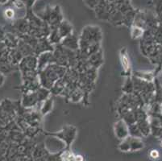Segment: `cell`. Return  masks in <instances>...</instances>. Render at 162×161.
Masks as SVG:
<instances>
[{"label":"cell","mask_w":162,"mask_h":161,"mask_svg":"<svg viewBox=\"0 0 162 161\" xmlns=\"http://www.w3.org/2000/svg\"><path fill=\"white\" fill-rule=\"evenodd\" d=\"M6 15H7L9 18H11V17L13 16V12H12L11 11H6Z\"/></svg>","instance_id":"1"},{"label":"cell","mask_w":162,"mask_h":161,"mask_svg":"<svg viewBox=\"0 0 162 161\" xmlns=\"http://www.w3.org/2000/svg\"><path fill=\"white\" fill-rule=\"evenodd\" d=\"M123 65H124L125 67H127V65H128L127 59V57H124V58L123 59Z\"/></svg>","instance_id":"2"}]
</instances>
